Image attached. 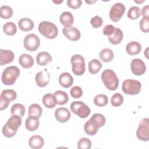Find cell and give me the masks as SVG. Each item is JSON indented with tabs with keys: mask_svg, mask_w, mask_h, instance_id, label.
Segmentation results:
<instances>
[{
	"mask_svg": "<svg viewBox=\"0 0 149 149\" xmlns=\"http://www.w3.org/2000/svg\"><path fill=\"white\" fill-rule=\"evenodd\" d=\"M125 11V5L120 3L117 2L114 3L109 11V17L114 22L119 21L123 16Z\"/></svg>",
	"mask_w": 149,
	"mask_h": 149,
	"instance_id": "9",
	"label": "cell"
},
{
	"mask_svg": "<svg viewBox=\"0 0 149 149\" xmlns=\"http://www.w3.org/2000/svg\"><path fill=\"white\" fill-rule=\"evenodd\" d=\"M123 37V34L122 31L118 27L115 28V31L112 34L111 36H109L108 38L109 41L113 44L116 45L119 44L122 40Z\"/></svg>",
	"mask_w": 149,
	"mask_h": 149,
	"instance_id": "23",
	"label": "cell"
},
{
	"mask_svg": "<svg viewBox=\"0 0 149 149\" xmlns=\"http://www.w3.org/2000/svg\"><path fill=\"white\" fill-rule=\"evenodd\" d=\"M20 74V70L16 66H10L4 69L2 73V83L7 86L13 84Z\"/></svg>",
	"mask_w": 149,
	"mask_h": 149,
	"instance_id": "2",
	"label": "cell"
},
{
	"mask_svg": "<svg viewBox=\"0 0 149 149\" xmlns=\"http://www.w3.org/2000/svg\"><path fill=\"white\" fill-rule=\"evenodd\" d=\"M61 23L65 26H71L73 23L74 18L72 13L66 11L62 13L59 17Z\"/></svg>",
	"mask_w": 149,
	"mask_h": 149,
	"instance_id": "26",
	"label": "cell"
},
{
	"mask_svg": "<svg viewBox=\"0 0 149 149\" xmlns=\"http://www.w3.org/2000/svg\"><path fill=\"white\" fill-rule=\"evenodd\" d=\"M52 61V58L51 55L45 51L39 52L36 56L37 63L40 66H45Z\"/></svg>",
	"mask_w": 149,
	"mask_h": 149,
	"instance_id": "20",
	"label": "cell"
},
{
	"mask_svg": "<svg viewBox=\"0 0 149 149\" xmlns=\"http://www.w3.org/2000/svg\"><path fill=\"white\" fill-rule=\"evenodd\" d=\"M59 84L64 88L70 87L73 83V78L68 72H63L59 76Z\"/></svg>",
	"mask_w": 149,
	"mask_h": 149,
	"instance_id": "16",
	"label": "cell"
},
{
	"mask_svg": "<svg viewBox=\"0 0 149 149\" xmlns=\"http://www.w3.org/2000/svg\"><path fill=\"white\" fill-rule=\"evenodd\" d=\"M103 20L102 19L98 16H95V17H92L90 20V23L94 28H98L101 27L102 24Z\"/></svg>",
	"mask_w": 149,
	"mask_h": 149,
	"instance_id": "41",
	"label": "cell"
},
{
	"mask_svg": "<svg viewBox=\"0 0 149 149\" xmlns=\"http://www.w3.org/2000/svg\"><path fill=\"white\" fill-rule=\"evenodd\" d=\"M141 15L140 9L138 6H132L129 8L127 12V17L132 20L137 19Z\"/></svg>",
	"mask_w": 149,
	"mask_h": 149,
	"instance_id": "36",
	"label": "cell"
},
{
	"mask_svg": "<svg viewBox=\"0 0 149 149\" xmlns=\"http://www.w3.org/2000/svg\"><path fill=\"white\" fill-rule=\"evenodd\" d=\"M115 27L112 24H108L106 25L103 29V34L104 35L111 36L112 34L115 31Z\"/></svg>",
	"mask_w": 149,
	"mask_h": 149,
	"instance_id": "44",
	"label": "cell"
},
{
	"mask_svg": "<svg viewBox=\"0 0 149 149\" xmlns=\"http://www.w3.org/2000/svg\"><path fill=\"white\" fill-rule=\"evenodd\" d=\"M62 33L67 38L71 41H77L81 36L80 31L72 26H65L62 29Z\"/></svg>",
	"mask_w": 149,
	"mask_h": 149,
	"instance_id": "12",
	"label": "cell"
},
{
	"mask_svg": "<svg viewBox=\"0 0 149 149\" xmlns=\"http://www.w3.org/2000/svg\"><path fill=\"white\" fill-rule=\"evenodd\" d=\"M111 104L113 107H119L123 104V97L119 93H115L111 98Z\"/></svg>",
	"mask_w": 149,
	"mask_h": 149,
	"instance_id": "37",
	"label": "cell"
},
{
	"mask_svg": "<svg viewBox=\"0 0 149 149\" xmlns=\"http://www.w3.org/2000/svg\"><path fill=\"white\" fill-rule=\"evenodd\" d=\"M101 79L105 87L109 90H115L119 85V79L111 69L104 70L101 74Z\"/></svg>",
	"mask_w": 149,
	"mask_h": 149,
	"instance_id": "1",
	"label": "cell"
},
{
	"mask_svg": "<svg viewBox=\"0 0 149 149\" xmlns=\"http://www.w3.org/2000/svg\"><path fill=\"white\" fill-rule=\"evenodd\" d=\"M39 32L47 38L54 39L58 34V30L55 24L47 21H42L38 25Z\"/></svg>",
	"mask_w": 149,
	"mask_h": 149,
	"instance_id": "3",
	"label": "cell"
},
{
	"mask_svg": "<svg viewBox=\"0 0 149 149\" xmlns=\"http://www.w3.org/2000/svg\"><path fill=\"white\" fill-rule=\"evenodd\" d=\"M70 95L73 98H79L83 95V91L80 87L75 86H73L70 90Z\"/></svg>",
	"mask_w": 149,
	"mask_h": 149,
	"instance_id": "39",
	"label": "cell"
},
{
	"mask_svg": "<svg viewBox=\"0 0 149 149\" xmlns=\"http://www.w3.org/2000/svg\"><path fill=\"white\" fill-rule=\"evenodd\" d=\"M17 94L15 91L12 89L4 90L1 94L0 100H2L7 102H10L16 98Z\"/></svg>",
	"mask_w": 149,
	"mask_h": 149,
	"instance_id": "25",
	"label": "cell"
},
{
	"mask_svg": "<svg viewBox=\"0 0 149 149\" xmlns=\"http://www.w3.org/2000/svg\"><path fill=\"white\" fill-rule=\"evenodd\" d=\"M73 73L76 76H81L85 72V61L79 54L74 55L70 59Z\"/></svg>",
	"mask_w": 149,
	"mask_h": 149,
	"instance_id": "5",
	"label": "cell"
},
{
	"mask_svg": "<svg viewBox=\"0 0 149 149\" xmlns=\"http://www.w3.org/2000/svg\"><path fill=\"white\" fill-rule=\"evenodd\" d=\"M22 123V119L21 117L16 115H12L9 119L8 120L6 123H5L7 126L12 130L17 131V129L20 127Z\"/></svg>",
	"mask_w": 149,
	"mask_h": 149,
	"instance_id": "17",
	"label": "cell"
},
{
	"mask_svg": "<svg viewBox=\"0 0 149 149\" xmlns=\"http://www.w3.org/2000/svg\"><path fill=\"white\" fill-rule=\"evenodd\" d=\"M102 67L101 62L97 59H92L88 65V71L91 74L97 73L101 69Z\"/></svg>",
	"mask_w": 149,
	"mask_h": 149,
	"instance_id": "30",
	"label": "cell"
},
{
	"mask_svg": "<svg viewBox=\"0 0 149 149\" xmlns=\"http://www.w3.org/2000/svg\"><path fill=\"white\" fill-rule=\"evenodd\" d=\"M70 107L72 112L81 118H87L91 112L90 108L82 101H73Z\"/></svg>",
	"mask_w": 149,
	"mask_h": 149,
	"instance_id": "6",
	"label": "cell"
},
{
	"mask_svg": "<svg viewBox=\"0 0 149 149\" xmlns=\"http://www.w3.org/2000/svg\"><path fill=\"white\" fill-rule=\"evenodd\" d=\"M13 15V10L11 7L8 5H2L0 8V16L1 18L7 19Z\"/></svg>",
	"mask_w": 149,
	"mask_h": 149,
	"instance_id": "35",
	"label": "cell"
},
{
	"mask_svg": "<svg viewBox=\"0 0 149 149\" xmlns=\"http://www.w3.org/2000/svg\"><path fill=\"white\" fill-rule=\"evenodd\" d=\"M53 2H54V3H61V2H63V1H53Z\"/></svg>",
	"mask_w": 149,
	"mask_h": 149,
	"instance_id": "48",
	"label": "cell"
},
{
	"mask_svg": "<svg viewBox=\"0 0 149 149\" xmlns=\"http://www.w3.org/2000/svg\"><path fill=\"white\" fill-rule=\"evenodd\" d=\"M55 117L58 122L65 123L69 120L70 113L68 109L64 107H60L55 110Z\"/></svg>",
	"mask_w": 149,
	"mask_h": 149,
	"instance_id": "14",
	"label": "cell"
},
{
	"mask_svg": "<svg viewBox=\"0 0 149 149\" xmlns=\"http://www.w3.org/2000/svg\"><path fill=\"white\" fill-rule=\"evenodd\" d=\"M141 49V46L137 41H131L129 42L126 47L127 52L130 55H135L139 54Z\"/></svg>",
	"mask_w": 149,
	"mask_h": 149,
	"instance_id": "24",
	"label": "cell"
},
{
	"mask_svg": "<svg viewBox=\"0 0 149 149\" xmlns=\"http://www.w3.org/2000/svg\"><path fill=\"white\" fill-rule=\"evenodd\" d=\"M43 104L48 108H53L57 104L56 100L54 95L51 93H47L45 94L42 100Z\"/></svg>",
	"mask_w": 149,
	"mask_h": 149,
	"instance_id": "27",
	"label": "cell"
},
{
	"mask_svg": "<svg viewBox=\"0 0 149 149\" xmlns=\"http://www.w3.org/2000/svg\"><path fill=\"white\" fill-rule=\"evenodd\" d=\"M34 26L33 21L27 17L21 19L18 22V27L22 31H28L31 30Z\"/></svg>",
	"mask_w": 149,
	"mask_h": 149,
	"instance_id": "21",
	"label": "cell"
},
{
	"mask_svg": "<svg viewBox=\"0 0 149 149\" xmlns=\"http://www.w3.org/2000/svg\"><path fill=\"white\" fill-rule=\"evenodd\" d=\"M17 133V131H14L9 129L6 124L2 127V133L6 137H12L14 136Z\"/></svg>",
	"mask_w": 149,
	"mask_h": 149,
	"instance_id": "42",
	"label": "cell"
},
{
	"mask_svg": "<svg viewBox=\"0 0 149 149\" xmlns=\"http://www.w3.org/2000/svg\"><path fill=\"white\" fill-rule=\"evenodd\" d=\"M86 2H87V3H88L89 4H91V3H94V2H96V1H86Z\"/></svg>",
	"mask_w": 149,
	"mask_h": 149,
	"instance_id": "47",
	"label": "cell"
},
{
	"mask_svg": "<svg viewBox=\"0 0 149 149\" xmlns=\"http://www.w3.org/2000/svg\"><path fill=\"white\" fill-rule=\"evenodd\" d=\"M140 28L144 33L149 31V17H143L140 22Z\"/></svg>",
	"mask_w": 149,
	"mask_h": 149,
	"instance_id": "40",
	"label": "cell"
},
{
	"mask_svg": "<svg viewBox=\"0 0 149 149\" xmlns=\"http://www.w3.org/2000/svg\"><path fill=\"white\" fill-rule=\"evenodd\" d=\"M67 4L70 8L77 9L81 6L82 1L81 0H68Z\"/></svg>",
	"mask_w": 149,
	"mask_h": 149,
	"instance_id": "43",
	"label": "cell"
},
{
	"mask_svg": "<svg viewBox=\"0 0 149 149\" xmlns=\"http://www.w3.org/2000/svg\"><path fill=\"white\" fill-rule=\"evenodd\" d=\"M144 1H134L135 2H137V3H141V2H143Z\"/></svg>",
	"mask_w": 149,
	"mask_h": 149,
	"instance_id": "49",
	"label": "cell"
},
{
	"mask_svg": "<svg viewBox=\"0 0 149 149\" xmlns=\"http://www.w3.org/2000/svg\"><path fill=\"white\" fill-rule=\"evenodd\" d=\"M91 147V142L86 137L80 139L77 143V148L79 149H90Z\"/></svg>",
	"mask_w": 149,
	"mask_h": 149,
	"instance_id": "38",
	"label": "cell"
},
{
	"mask_svg": "<svg viewBox=\"0 0 149 149\" xmlns=\"http://www.w3.org/2000/svg\"><path fill=\"white\" fill-rule=\"evenodd\" d=\"M141 84L137 80L133 79H126L123 81L122 90L124 93L128 95H137L141 90Z\"/></svg>",
	"mask_w": 149,
	"mask_h": 149,
	"instance_id": "4",
	"label": "cell"
},
{
	"mask_svg": "<svg viewBox=\"0 0 149 149\" xmlns=\"http://www.w3.org/2000/svg\"><path fill=\"white\" fill-rule=\"evenodd\" d=\"M108 102V97L102 94L97 95L94 98V103L98 107L105 106Z\"/></svg>",
	"mask_w": 149,
	"mask_h": 149,
	"instance_id": "34",
	"label": "cell"
},
{
	"mask_svg": "<svg viewBox=\"0 0 149 149\" xmlns=\"http://www.w3.org/2000/svg\"><path fill=\"white\" fill-rule=\"evenodd\" d=\"M29 144L32 148L39 149L43 147L44 144V140L40 135H33L30 138L29 140Z\"/></svg>",
	"mask_w": 149,
	"mask_h": 149,
	"instance_id": "18",
	"label": "cell"
},
{
	"mask_svg": "<svg viewBox=\"0 0 149 149\" xmlns=\"http://www.w3.org/2000/svg\"><path fill=\"white\" fill-rule=\"evenodd\" d=\"M14 57V53L11 50L0 49V65L1 66L11 63Z\"/></svg>",
	"mask_w": 149,
	"mask_h": 149,
	"instance_id": "15",
	"label": "cell"
},
{
	"mask_svg": "<svg viewBox=\"0 0 149 149\" xmlns=\"http://www.w3.org/2000/svg\"><path fill=\"white\" fill-rule=\"evenodd\" d=\"M143 17H149V13H148V5H147L144 6L141 10V13Z\"/></svg>",
	"mask_w": 149,
	"mask_h": 149,
	"instance_id": "45",
	"label": "cell"
},
{
	"mask_svg": "<svg viewBox=\"0 0 149 149\" xmlns=\"http://www.w3.org/2000/svg\"><path fill=\"white\" fill-rule=\"evenodd\" d=\"M42 108L37 104H33L29 107V116H35L40 118L42 115Z\"/></svg>",
	"mask_w": 149,
	"mask_h": 149,
	"instance_id": "31",
	"label": "cell"
},
{
	"mask_svg": "<svg viewBox=\"0 0 149 149\" xmlns=\"http://www.w3.org/2000/svg\"><path fill=\"white\" fill-rule=\"evenodd\" d=\"M40 45V38L34 34H29L24 39V47L27 51H35L38 48Z\"/></svg>",
	"mask_w": 149,
	"mask_h": 149,
	"instance_id": "8",
	"label": "cell"
},
{
	"mask_svg": "<svg viewBox=\"0 0 149 149\" xmlns=\"http://www.w3.org/2000/svg\"><path fill=\"white\" fill-rule=\"evenodd\" d=\"M10 113L12 115H16L22 117L25 113V107L22 104H15L11 107Z\"/></svg>",
	"mask_w": 149,
	"mask_h": 149,
	"instance_id": "32",
	"label": "cell"
},
{
	"mask_svg": "<svg viewBox=\"0 0 149 149\" xmlns=\"http://www.w3.org/2000/svg\"><path fill=\"white\" fill-rule=\"evenodd\" d=\"M35 80L37 85L40 87H44L48 85L50 81V74L47 69L36 73Z\"/></svg>",
	"mask_w": 149,
	"mask_h": 149,
	"instance_id": "11",
	"label": "cell"
},
{
	"mask_svg": "<svg viewBox=\"0 0 149 149\" xmlns=\"http://www.w3.org/2000/svg\"><path fill=\"white\" fill-rule=\"evenodd\" d=\"M39 124V118L35 116H29L25 122V126L26 129L30 132L36 130L38 127Z\"/></svg>",
	"mask_w": 149,
	"mask_h": 149,
	"instance_id": "22",
	"label": "cell"
},
{
	"mask_svg": "<svg viewBox=\"0 0 149 149\" xmlns=\"http://www.w3.org/2000/svg\"><path fill=\"white\" fill-rule=\"evenodd\" d=\"M130 65L132 72L136 76L143 74L146 70V65L141 59H133L131 62Z\"/></svg>",
	"mask_w": 149,
	"mask_h": 149,
	"instance_id": "10",
	"label": "cell"
},
{
	"mask_svg": "<svg viewBox=\"0 0 149 149\" xmlns=\"http://www.w3.org/2000/svg\"><path fill=\"white\" fill-rule=\"evenodd\" d=\"M54 95L56 100L57 104L59 105H63L66 104L69 100V97L67 93L62 90L56 91Z\"/></svg>",
	"mask_w": 149,
	"mask_h": 149,
	"instance_id": "28",
	"label": "cell"
},
{
	"mask_svg": "<svg viewBox=\"0 0 149 149\" xmlns=\"http://www.w3.org/2000/svg\"><path fill=\"white\" fill-rule=\"evenodd\" d=\"M19 62L23 68H30L34 65L33 58L29 54H22L19 58Z\"/></svg>",
	"mask_w": 149,
	"mask_h": 149,
	"instance_id": "19",
	"label": "cell"
},
{
	"mask_svg": "<svg viewBox=\"0 0 149 149\" xmlns=\"http://www.w3.org/2000/svg\"><path fill=\"white\" fill-rule=\"evenodd\" d=\"M113 52L109 48H104L100 52V58L104 62H109L113 58Z\"/></svg>",
	"mask_w": 149,
	"mask_h": 149,
	"instance_id": "29",
	"label": "cell"
},
{
	"mask_svg": "<svg viewBox=\"0 0 149 149\" xmlns=\"http://www.w3.org/2000/svg\"><path fill=\"white\" fill-rule=\"evenodd\" d=\"M100 127L98 122L93 117H91L90 120L87 121L84 126V129L86 133L90 136L95 135Z\"/></svg>",
	"mask_w": 149,
	"mask_h": 149,
	"instance_id": "13",
	"label": "cell"
},
{
	"mask_svg": "<svg viewBox=\"0 0 149 149\" xmlns=\"http://www.w3.org/2000/svg\"><path fill=\"white\" fill-rule=\"evenodd\" d=\"M148 118H145L141 120L136 131V135L139 139L147 141L149 140Z\"/></svg>",
	"mask_w": 149,
	"mask_h": 149,
	"instance_id": "7",
	"label": "cell"
},
{
	"mask_svg": "<svg viewBox=\"0 0 149 149\" xmlns=\"http://www.w3.org/2000/svg\"><path fill=\"white\" fill-rule=\"evenodd\" d=\"M3 30L6 35L13 36L16 34L17 31V27L14 23L8 22L5 23L3 26Z\"/></svg>",
	"mask_w": 149,
	"mask_h": 149,
	"instance_id": "33",
	"label": "cell"
},
{
	"mask_svg": "<svg viewBox=\"0 0 149 149\" xmlns=\"http://www.w3.org/2000/svg\"><path fill=\"white\" fill-rule=\"evenodd\" d=\"M9 104V102H7L2 100H0V110L2 111V110L6 109L8 107Z\"/></svg>",
	"mask_w": 149,
	"mask_h": 149,
	"instance_id": "46",
	"label": "cell"
}]
</instances>
